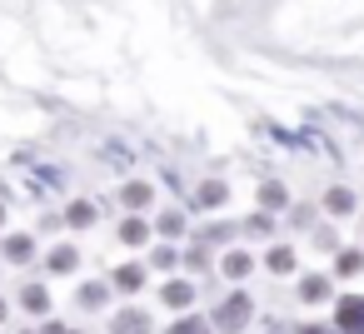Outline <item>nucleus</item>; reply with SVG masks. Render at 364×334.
<instances>
[{
    "label": "nucleus",
    "mask_w": 364,
    "mask_h": 334,
    "mask_svg": "<svg viewBox=\"0 0 364 334\" xmlns=\"http://www.w3.org/2000/svg\"><path fill=\"white\" fill-rule=\"evenodd\" d=\"M115 334H150V319L140 309H125V314H115Z\"/></svg>",
    "instance_id": "nucleus-3"
},
{
    "label": "nucleus",
    "mask_w": 364,
    "mask_h": 334,
    "mask_svg": "<svg viewBox=\"0 0 364 334\" xmlns=\"http://www.w3.org/2000/svg\"><path fill=\"white\" fill-rule=\"evenodd\" d=\"M225 274H230V279H245V274H250V254H230V259H225Z\"/></svg>",
    "instance_id": "nucleus-12"
},
{
    "label": "nucleus",
    "mask_w": 364,
    "mask_h": 334,
    "mask_svg": "<svg viewBox=\"0 0 364 334\" xmlns=\"http://www.w3.org/2000/svg\"><path fill=\"white\" fill-rule=\"evenodd\" d=\"M264 205H284V190L279 185H264Z\"/></svg>",
    "instance_id": "nucleus-21"
},
{
    "label": "nucleus",
    "mask_w": 364,
    "mask_h": 334,
    "mask_svg": "<svg viewBox=\"0 0 364 334\" xmlns=\"http://www.w3.org/2000/svg\"><path fill=\"white\" fill-rule=\"evenodd\" d=\"M160 230H165V235H180L185 220H180V215H160Z\"/></svg>",
    "instance_id": "nucleus-19"
},
{
    "label": "nucleus",
    "mask_w": 364,
    "mask_h": 334,
    "mask_svg": "<svg viewBox=\"0 0 364 334\" xmlns=\"http://www.w3.org/2000/svg\"><path fill=\"white\" fill-rule=\"evenodd\" d=\"M31 249H36V244H31V235H11V239H6V259H16V264H21V259H31Z\"/></svg>",
    "instance_id": "nucleus-7"
},
{
    "label": "nucleus",
    "mask_w": 364,
    "mask_h": 334,
    "mask_svg": "<svg viewBox=\"0 0 364 334\" xmlns=\"http://www.w3.org/2000/svg\"><path fill=\"white\" fill-rule=\"evenodd\" d=\"M160 299H165V304H175V309H185V304L195 299V289H190L185 279H170V284L160 289Z\"/></svg>",
    "instance_id": "nucleus-4"
},
{
    "label": "nucleus",
    "mask_w": 364,
    "mask_h": 334,
    "mask_svg": "<svg viewBox=\"0 0 364 334\" xmlns=\"http://www.w3.org/2000/svg\"><path fill=\"white\" fill-rule=\"evenodd\" d=\"M140 284H145V269L140 264H120L115 269V289H140Z\"/></svg>",
    "instance_id": "nucleus-5"
},
{
    "label": "nucleus",
    "mask_w": 364,
    "mask_h": 334,
    "mask_svg": "<svg viewBox=\"0 0 364 334\" xmlns=\"http://www.w3.org/2000/svg\"><path fill=\"white\" fill-rule=\"evenodd\" d=\"M170 334H210V324H205V319H180Z\"/></svg>",
    "instance_id": "nucleus-16"
},
{
    "label": "nucleus",
    "mask_w": 364,
    "mask_h": 334,
    "mask_svg": "<svg viewBox=\"0 0 364 334\" xmlns=\"http://www.w3.org/2000/svg\"><path fill=\"white\" fill-rule=\"evenodd\" d=\"M200 200H205V205H220V200H225V185H220V180H210V185L200 190Z\"/></svg>",
    "instance_id": "nucleus-17"
},
{
    "label": "nucleus",
    "mask_w": 364,
    "mask_h": 334,
    "mask_svg": "<svg viewBox=\"0 0 364 334\" xmlns=\"http://www.w3.org/2000/svg\"><path fill=\"white\" fill-rule=\"evenodd\" d=\"M125 205H150V185H125Z\"/></svg>",
    "instance_id": "nucleus-14"
},
{
    "label": "nucleus",
    "mask_w": 364,
    "mask_h": 334,
    "mask_svg": "<svg viewBox=\"0 0 364 334\" xmlns=\"http://www.w3.org/2000/svg\"><path fill=\"white\" fill-rule=\"evenodd\" d=\"M269 269H274V274L294 269V254H289V249H269Z\"/></svg>",
    "instance_id": "nucleus-15"
},
{
    "label": "nucleus",
    "mask_w": 364,
    "mask_h": 334,
    "mask_svg": "<svg viewBox=\"0 0 364 334\" xmlns=\"http://www.w3.org/2000/svg\"><path fill=\"white\" fill-rule=\"evenodd\" d=\"M250 319V294H235V299H225V309H220V324L225 329H240Z\"/></svg>",
    "instance_id": "nucleus-2"
},
{
    "label": "nucleus",
    "mask_w": 364,
    "mask_h": 334,
    "mask_svg": "<svg viewBox=\"0 0 364 334\" xmlns=\"http://www.w3.org/2000/svg\"><path fill=\"white\" fill-rule=\"evenodd\" d=\"M299 334H329V329H319V324H309V329H299Z\"/></svg>",
    "instance_id": "nucleus-22"
},
{
    "label": "nucleus",
    "mask_w": 364,
    "mask_h": 334,
    "mask_svg": "<svg viewBox=\"0 0 364 334\" xmlns=\"http://www.w3.org/2000/svg\"><path fill=\"white\" fill-rule=\"evenodd\" d=\"M334 324H339V334H364V299H339Z\"/></svg>",
    "instance_id": "nucleus-1"
},
{
    "label": "nucleus",
    "mask_w": 364,
    "mask_h": 334,
    "mask_svg": "<svg viewBox=\"0 0 364 334\" xmlns=\"http://www.w3.org/2000/svg\"><path fill=\"white\" fill-rule=\"evenodd\" d=\"M50 269H60V274H65V269H75V249H70V244H60V249L50 254Z\"/></svg>",
    "instance_id": "nucleus-11"
},
{
    "label": "nucleus",
    "mask_w": 364,
    "mask_h": 334,
    "mask_svg": "<svg viewBox=\"0 0 364 334\" xmlns=\"http://www.w3.org/2000/svg\"><path fill=\"white\" fill-rule=\"evenodd\" d=\"M80 304H85V309H100V304H105V284H85V289H80Z\"/></svg>",
    "instance_id": "nucleus-13"
},
{
    "label": "nucleus",
    "mask_w": 364,
    "mask_h": 334,
    "mask_svg": "<svg viewBox=\"0 0 364 334\" xmlns=\"http://www.w3.org/2000/svg\"><path fill=\"white\" fill-rule=\"evenodd\" d=\"M329 210H349V190H329Z\"/></svg>",
    "instance_id": "nucleus-20"
},
{
    "label": "nucleus",
    "mask_w": 364,
    "mask_h": 334,
    "mask_svg": "<svg viewBox=\"0 0 364 334\" xmlns=\"http://www.w3.org/2000/svg\"><path fill=\"white\" fill-rule=\"evenodd\" d=\"M21 304H26L31 314H46V309H50V294H46L41 284H31V289H21Z\"/></svg>",
    "instance_id": "nucleus-6"
},
{
    "label": "nucleus",
    "mask_w": 364,
    "mask_h": 334,
    "mask_svg": "<svg viewBox=\"0 0 364 334\" xmlns=\"http://www.w3.org/2000/svg\"><path fill=\"white\" fill-rule=\"evenodd\" d=\"M50 334H80V329H60V324H55V329H50Z\"/></svg>",
    "instance_id": "nucleus-23"
},
{
    "label": "nucleus",
    "mask_w": 364,
    "mask_h": 334,
    "mask_svg": "<svg viewBox=\"0 0 364 334\" xmlns=\"http://www.w3.org/2000/svg\"><path fill=\"white\" fill-rule=\"evenodd\" d=\"M120 239H125V244H140V239H145V220H125V225H120Z\"/></svg>",
    "instance_id": "nucleus-10"
},
{
    "label": "nucleus",
    "mask_w": 364,
    "mask_h": 334,
    "mask_svg": "<svg viewBox=\"0 0 364 334\" xmlns=\"http://www.w3.org/2000/svg\"><path fill=\"white\" fill-rule=\"evenodd\" d=\"M0 225H6V210H0Z\"/></svg>",
    "instance_id": "nucleus-24"
},
{
    "label": "nucleus",
    "mask_w": 364,
    "mask_h": 334,
    "mask_svg": "<svg viewBox=\"0 0 364 334\" xmlns=\"http://www.w3.org/2000/svg\"><path fill=\"white\" fill-rule=\"evenodd\" d=\"M359 264H364V259H359L354 249H344V254H339V274H359Z\"/></svg>",
    "instance_id": "nucleus-18"
},
{
    "label": "nucleus",
    "mask_w": 364,
    "mask_h": 334,
    "mask_svg": "<svg viewBox=\"0 0 364 334\" xmlns=\"http://www.w3.org/2000/svg\"><path fill=\"white\" fill-rule=\"evenodd\" d=\"M0 314H6V304H0Z\"/></svg>",
    "instance_id": "nucleus-25"
},
{
    "label": "nucleus",
    "mask_w": 364,
    "mask_h": 334,
    "mask_svg": "<svg viewBox=\"0 0 364 334\" xmlns=\"http://www.w3.org/2000/svg\"><path fill=\"white\" fill-rule=\"evenodd\" d=\"M65 220H70V225H75V230H85V225H90V220H95V210H90V205H85V200H75V205H70V215H65Z\"/></svg>",
    "instance_id": "nucleus-8"
},
{
    "label": "nucleus",
    "mask_w": 364,
    "mask_h": 334,
    "mask_svg": "<svg viewBox=\"0 0 364 334\" xmlns=\"http://www.w3.org/2000/svg\"><path fill=\"white\" fill-rule=\"evenodd\" d=\"M304 299H329V279L324 274H309L304 279Z\"/></svg>",
    "instance_id": "nucleus-9"
}]
</instances>
